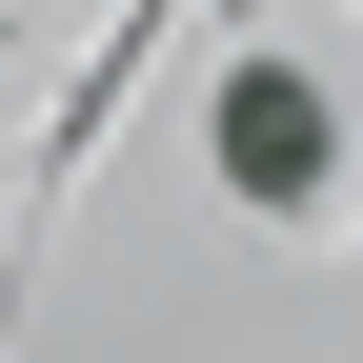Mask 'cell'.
I'll return each instance as SVG.
<instances>
[{
	"label": "cell",
	"mask_w": 363,
	"mask_h": 363,
	"mask_svg": "<svg viewBox=\"0 0 363 363\" xmlns=\"http://www.w3.org/2000/svg\"><path fill=\"white\" fill-rule=\"evenodd\" d=\"M323 142H343V121H323L303 61H242V81H222V182H242V202H323Z\"/></svg>",
	"instance_id": "1"
}]
</instances>
